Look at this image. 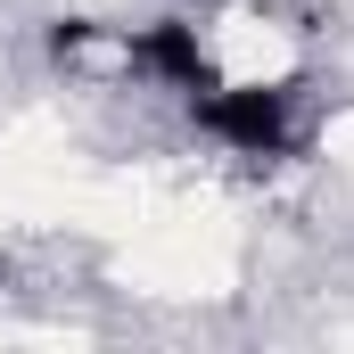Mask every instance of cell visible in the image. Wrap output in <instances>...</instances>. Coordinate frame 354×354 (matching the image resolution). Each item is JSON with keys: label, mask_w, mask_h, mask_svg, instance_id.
<instances>
[{"label": "cell", "mask_w": 354, "mask_h": 354, "mask_svg": "<svg viewBox=\"0 0 354 354\" xmlns=\"http://www.w3.org/2000/svg\"><path fill=\"white\" fill-rule=\"evenodd\" d=\"M189 115H198L223 149H239V157H288V149H297L288 91H272V83H206V99L189 91Z\"/></svg>", "instance_id": "obj_1"}, {"label": "cell", "mask_w": 354, "mask_h": 354, "mask_svg": "<svg viewBox=\"0 0 354 354\" xmlns=\"http://www.w3.org/2000/svg\"><path fill=\"white\" fill-rule=\"evenodd\" d=\"M132 66L149 83H174V91H206L214 83V58H206V41H198L189 17H149L132 33Z\"/></svg>", "instance_id": "obj_2"}]
</instances>
